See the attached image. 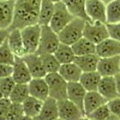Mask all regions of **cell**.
I'll return each instance as SVG.
<instances>
[{"label": "cell", "mask_w": 120, "mask_h": 120, "mask_svg": "<svg viewBox=\"0 0 120 120\" xmlns=\"http://www.w3.org/2000/svg\"><path fill=\"white\" fill-rule=\"evenodd\" d=\"M41 0H15L12 24L8 29L22 28L38 24Z\"/></svg>", "instance_id": "obj_1"}, {"label": "cell", "mask_w": 120, "mask_h": 120, "mask_svg": "<svg viewBox=\"0 0 120 120\" xmlns=\"http://www.w3.org/2000/svg\"><path fill=\"white\" fill-rule=\"evenodd\" d=\"M87 21L75 17L62 31L58 33L60 42L65 45H72L83 37V32Z\"/></svg>", "instance_id": "obj_2"}, {"label": "cell", "mask_w": 120, "mask_h": 120, "mask_svg": "<svg viewBox=\"0 0 120 120\" xmlns=\"http://www.w3.org/2000/svg\"><path fill=\"white\" fill-rule=\"evenodd\" d=\"M58 34L49 25L41 26L40 45L37 52L39 55L45 53H54L60 45Z\"/></svg>", "instance_id": "obj_3"}, {"label": "cell", "mask_w": 120, "mask_h": 120, "mask_svg": "<svg viewBox=\"0 0 120 120\" xmlns=\"http://www.w3.org/2000/svg\"><path fill=\"white\" fill-rule=\"evenodd\" d=\"M49 88V97L60 101L67 99L68 82L57 73L47 74L45 77Z\"/></svg>", "instance_id": "obj_4"}, {"label": "cell", "mask_w": 120, "mask_h": 120, "mask_svg": "<svg viewBox=\"0 0 120 120\" xmlns=\"http://www.w3.org/2000/svg\"><path fill=\"white\" fill-rule=\"evenodd\" d=\"M75 18V16L69 11L66 5L63 2L55 4V9L52 17L49 23L52 29L57 34L62 31L69 23Z\"/></svg>", "instance_id": "obj_5"}, {"label": "cell", "mask_w": 120, "mask_h": 120, "mask_svg": "<svg viewBox=\"0 0 120 120\" xmlns=\"http://www.w3.org/2000/svg\"><path fill=\"white\" fill-rule=\"evenodd\" d=\"M21 34L27 54L37 52L41 34V26L35 24L26 27L21 29Z\"/></svg>", "instance_id": "obj_6"}, {"label": "cell", "mask_w": 120, "mask_h": 120, "mask_svg": "<svg viewBox=\"0 0 120 120\" xmlns=\"http://www.w3.org/2000/svg\"><path fill=\"white\" fill-rule=\"evenodd\" d=\"M83 37L94 45L100 44L103 40L110 37L106 23L100 22H87L83 32Z\"/></svg>", "instance_id": "obj_7"}, {"label": "cell", "mask_w": 120, "mask_h": 120, "mask_svg": "<svg viewBox=\"0 0 120 120\" xmlns=\"http://www.w3.org/2000/svg\"><path fill=\"white\" fill-rule=\"evenodd\" d=\"M59 118L64 120H88L82 111L68 99L58 101Z\"/></svg>", "instance_id": "obj_8"}, {"label": "cell", "mask_w": 120, "mask_h": 120, "mask_svg": "<svg viewBox=\"0 0 120 120\" xmlns=\"http://www.w3.org/2000/svg\"><path fill=\"white\" fill-rule=\"evenodd\" d=\"M86 13L91 22L106 23V4L101 0H86Z\"/></svg>", "instance_id": "obj_9"}, {"label": "cell", "mask_w": 120, "mask_h": 120, "mask_svg": "<svg viewBox=\"0 0 120 120\" xmlns=\"http://www.w3.org/2000/svg\"><path fill=\"white\" fill-rule=\"evenodd\" d=\"M97 71L102 77L115 76L120 73V56L100 58Z\"/></svg>", "instance_id": "obj_10"}, {"label": "cell", "mask_w": 120, "mask_h": 120, "mask_svg": "<svg viewBox=\"0 0 120 120\" xmlns=\"http://www.w3.org/2000/svg\"><path fill=\"white\" fill-rule=\"evenodd\" d=\"M25 64L28 66L29 72L33 78H44L47 73L45 71V67L40 56L38 53H29L26 54L22 58Z\"/></svg>", "instance_id": "obj_11"}, {"label": "cell", "mask_w": 120, "mask_h": 120, "mask_svg": "<svg viewBox=\"0 0 120 120\" xmlns=\"http://www.w3.org/2000/svg\"><path fill=\"white\" fill-rule=\"evenodd\" d=\"M96 54L101 58H112L120 56V41L107 38L96 45Z\"/></svg>", "instance_id": "obj_12"}, {"label": "cell", "mask_w": 120, "mask_h": 120, "mask_svg": "<svg viewBox=\"0 0 120 120\" xmlns=\"http://www.w3.org/2000/svg\"><path fill=\"white\" fill-rule=\"evenodd\" d=\"M15 0H0V29L9 28L12 24Z\"/></svg>", "instance_id": "obj_13"}, {"label": "cell", "mask_w": 120, "mask_h": 120, "mask_svg": "<svg viewBox=\"0 0 120 120\" xmlns=\"http://www.w3.org/2000/svg\"><path fill=\"white\" fill-rule=\"evenodd\" d=\"M87 94V90L79 82H68L67 88V99L76 105L81 110L83 111L84 99Z\"/></svg>", "instance_id": "obj_14"}, {"label": "cell", "mask_w": 120, "mask_h": 120, "mask_svg": "<svg viewBox=\"0 0 120 120\" xmlns=\"http://www.w3.org/2000/svg\"><path fill=\"white\" fill-rule=\"evenodd\" d=\"M12 77L15 83H25V84H28V82L33 79L28 66L22 58L15 57V63L13 64Z\"/></svg>", "instance_id": "obj_15"}, {"label": "cell", "mask_w": 120, "mask_h": 120, "mask_svg": "<svg viewBox=\"0 0 120 120\" xmlns=\"http://www.w3.org/2000/svg\"><path fill=\"white\" fill-rule=\"evenodd\" d=\"M30 96L44 101L49 98V88L44 78H33L28 82Z\"/></svg>", "instance_id": "obj_16"}, {"label": "cell", "mask_w": 120, "mask_h": 120, "mask_svg": "<svg viewBox=\"0 0 120 120\" xmlns=\"http://www.w3.org/2000/svg\"><path fill=\"white\" fill-rule=\"evenodd\" d=\"M59 118L58 100L52 98H47L43 101L40 112L34 120H56Z\"/></svg>", "instance_id": "obj_17"}, {"label": "cell", "mask_w": 120, "mask_h": 120, "mask_svg": "<svg viewBox=\"0 0 120 120\" xmlns=\"http://www.w3.org/2000/svg\"><path fill=\"white\" fill-rule=\"evenodd\" d=\"M106 103H107V100L98 91L87 92V94L84 99V104H83L84 114L86 116H88L94 111L104 105Z\"/></svg>", "instance_id": "obj_18"}, {"label": "cell", "mask_w": 120, "mask_h": 120, "mask_svg": "<svg viewBox=\"0 0 120 120\" xmlns=\"http://www.w3.org/2000/svg\"><path fill=\"white\" fill-rule=\"evenodd\" d=\"M98 92L107 101L118 97L119 95L116 87L114 76H103L100 80Z\"/></svg>", "instance_id": "obj_19"}, {"label": "cell", "mask_w": 120, "mask_h": 120, "mask_svg": "<svg viewBox=\"0 0 120 120\" xmlns=\"http://www.w3.org/2000/svg\"><path fill=\"white\" fill-rule=\"evenodd\" d=\"M8 43L15 57L23 58L27 54L20 29H13L10 31Z\"/></svg>", "instance_id": "obj_20"}, {"label": "cell", "mask_w": 120, "mask_h": 120, "mask_svg": "<svg viewBox=\"0 0 120 120\" xmlns=\"http://www.w3.org/2000/svg\"><path fill=\"white\" fill-rule=\"evenodd\" d=\"M82 73V70L74 62L70 63V64H61L59 70H58V74L67 82H79Z\"/></svg>", "instance_id": "obj_21"}, {"label": "cell", "mask_w": 120, "mask_h": 120, "mask_svg": "<svg viewBox=\"0 0 120 120\" xmlns=\"http://www.w3.org/2000/svg\"><path fill=\"white\" fill-rule=\"evenodd\" d=\"M100 58L96 53L84 56H77V57H75L74 63L78 65V67L82 70V72L97 71V67Z\"/></svg>", "instance_id": "obj_22"}, {"label": "cell", "mask_w": 120, "mask_h": 120, "mask_svg": "<svg viewBox=\"0 0 120 120\" xmlns=\"http://www.w3.org/2000/svg\"><path fill=\"white\" fill-rule=\"evenodd\" d=\"M62 2L75 17L82 18L91 22L86 13V0H63Z\"/></svg>", "instance_id": "obj_23"}, {"label": "cell", "mask_w": 120, "mask_h": 120, "mask_svg": "<svg viewBox=\"0 0 120 120\" xmlns=\"http://www.w3.org/2000/svg\"><path fill=\"white\" fill-rule=\"evenodd\" d=\"M101 78L102 76L99 74L98 71L83 72L79 82L87 90V92L98 91V88H99Z\"/></svg>", "instance_id": "obj_24"}, {"label": "cell", "mask_w": 120, "mask_h": 120, "mask_svg": "<svg viewBox=\"0 0 120 120\" xmlns=\"http://www.w3.org/2000/svg\"><path fill=\"white\" fill-rule=\"evenodd\" d=\"M22 105L24 115L34 119L40 114L43 105V101L33 96H29Z\"/></svg>", "instance_id": "obj_25"}, {"label": "cell", "mask_w": 120, "mask_h": 120, "mask_svg": "<svg viewBox=\"0 0 120 120\" xmlns=\"http://www.w3.org/2000/svg\"><path fill=\"white\" fill-rule=\"evenodd\" d=\"M54 9L55 4L52 2V0H41L38 24L40 26L49 25L54 12Z\"/></svg>", "instance_id": "obj_26"}, {"label": "cell", "mask_w": 120, "mask_h": 120, "mask_svg": "<svg viewBox=\"0 0 120 120\" xmlns=\"http://www.w3.org/2000/svg\"><path fill=\"white\" fill-rule=\"evenodd\" d=\"M71 47H72V50L75 53V57L96 53V45H94V43H92L84 37L80 39L75 44H73Z\"/></svg>", "instance_id": "obj_27"}, {"label": "cell", "mask_w": 120, "mask_h": 120, "mask_svg": "<svg viewBox=\"0 0 120 120\" xmlns=\"http://www.w3.org/2000/svg\"><path fill=\"white\" fill-rule=\"evenodd\" d=\"M30 96L28 84L16 83L14 89L9 96L10 101L15 104H22Z\"/></svg>", "instance_id": "obj_28"}, {"label": "cell", "mask_w": 120, "mask_h": 120, "mask_svg": "<svg viewBox=\"0 0 120 120\" xmlns=\"http://www.w3.org/2000/svg\"><path fill=\"white\" fill-rule=\"evenodd\" d=\"M53 54L55 55V57L61 64L73 63L75 58V55L73 52L71 45H65L63 43H60L58 49L55 51V52Z\"/></svg>", "instance_id": "obj_29"}, {"label": "cell", "mask_w": 120, "mask_h": 120, "mask_svg": "<svg viewBox=\"0 0 120 120\" xmlns=\"http://www.w3.org/2000/svg\"><path fill=\"white\" fill-rule=\"evenodd\" d=\"M120 22V0H113L106 4V24Z\"/></svg>", "instance_id": "obj_30"}, {"label": "cell", "mask_w": 120, "mask_h": 120, "mask_svg": "<svg viewBox=\"0 0 120 120\" xmlns=\"http://www.w3.org/2000/svg\"><path fill=\"white\" fill-rule=\"evenodd\" d=\"M40 56L47 74L58 72L61 64L58 62V60L53 53H45V54H40Z\"/></svg>", "instance_id": "obj_31"}, {"label": "cell", "mask_w": 120, "mask_h": 120, "mask_svg": "<svg viewBox=\"0 0 120 120\" xmlns=\"http://www.w3.org/2000/svg\"><path fill=\"white\" fill-rule=\"evenodd\" d=\"M15 56L10 49L7 39L5 42L0 46V64L13 65L15 63Z\"/></svg>", "instance_id": "obj_32"}, {"label": "cell", "mask_w": 120, "mask_h": 120, "mask_svg": "<svg viewBox=\"0 0 120 120\" xmlns=\"http://www.w3.org/2000/svg\"><path fill=\"white\" fill-rule=\"evenodd\" d=\"M87 118L89 120H112L113 116L111 114L106 103L104 105L94 111L92 113H90L89 115L87 116Z\"/></svg>", "instance_id": "obj_33"}, {"label": "cell", "mask_w": 120, "mask_h": 120, "mask_svg": "<svg viewBox=\"0 0 120 120\" xmlns=\"http://www.w3.org/2000/svg\"><path fill=\"white\" fill-rule=\"evenodd\" d=\"M15 84L16 83L12 76L1 78L0 79V91L2 93L3 96L5 98H9L12 90L15 88Z\"/></svg>", "instance_id": "obj_34"}, {"label": "cell", "mask_w": 120, "mask_h": 120, "mask_svg": "<svg viewBox=\"0 0 120 120\" xmlns=\"http://www.w3.org/2000/svg\"><path fill=\"white\" fill-rule=\"evenodd\" d=\"M23 115H24V112H23L22 105L11 103V105L6 113V118L7 120H17Z\"/></svg>", "instance_id": "obj_35"}, {"label": "cell", "mask_w": 120, "mask_h": 120, "mask_svg": "<svg viewBox=\"0 0 120 120\" xmlns=\"http://www.w3.org/2000/svg\"><path fill=\"white\" fill-rule=\"evenodd\" d=\"M107 105L111 114L115 118H120V96L107 101Z\"/></svg>", "instance_id": "obj_36"}, {"label": "cell", "mask_w": 120, "mask_h": 120, "mask_svg": "<svg viewBox=\"0 0 120 120\" xmlns=\"http://www.w3.org/2000/svg\"><path fill=\"white\" fill-rule=\"evenodd\" d=\"M106 26L110 38L120 41V22L113 24H106Z\"/></svg>", "instance_id": "obj_37"}, {"label": "cell", "mask_w": 120, "mask_h": 120, "mask_svg": "<svg viewBox=\"0 0 120 120\" xmlns=\"http://www.w3.org/2000/svg\"><path fill=\"white\" fill-rule=\"evenodd\" d=\"M13 73V65L0 64V79L1 78L12 76Z\"/></svg>", "instance_id": "obj_38"}, {"label": "cell", "mask_w": 120, "mask_h": 120, "mask_svg": "<svg viewBox=\"0 0 120 120\" xmlns=\"http://www.w3.org/2000/svg\"><path fill=\"white\" fill-rule=\"evenodd\" d=\"M11 101L9 98L3 97L0 99V113H4L6 115L10 105H11Z\"/></svg>", "instance_id": "obj_39"}, {"label": "cell", "mask_w": 120, "mask_h": 120, "mask_svg": "<svg viewBox=\"0 0 120 120\" xmlns=\"http://www.w3.org/2000/svg\"><path fill=\"white\" fill-rule=\"evenodd\" d=\"M10 34V30L8 28L4 29H0V46L5 42V40H7Z\"/></svg>", "instance_id": "obj_40"}, {"label": "cell", "mask_w": 120, "mask_h": 120, "mask_svg": "<svg viewBox=\"0 0 120 120\" xmlns=\"http://www.w3.org/2000/svg\"><path fill=\"white\" fill-rule=\"evenodd\" d=\"M114 78H115L116 87H117V90H118V95L120 96V73L117 74V75L114 76Z\"/></svg>", "instance_id": "obj_41"}, {"label": "cell", "mask_w": 120, "mask_h": 120, "mask_svg": "<svg viewBox=\"0 0 120 120\" xmlns=\"http://www.w3.org/2000/svg\"><path fill=\"white\" fill-rule=\"evenodd\" d=\"M17 120H34L33 118H29V117H28V116H26V115H23L22 116L21 118H19Z\"/></svg>", "instance_id": "obj_42"}, {"label": "cell", "mask_w": 120, "mask_h": 120, "mask_svg": "<svg viewBox=\"0 0 120 120\" xmlns=\"http://www.w3.org/2000/svg\"><path fill=\"white\" fill-rule=\"evenodd\" d=\"M0 120H7L6 115L4 114V113H0Z\"/></svg>", "instance_id": "obj_43"}, {"label": "cell", "mask_w": 120, "mask_h": 120, "mask_svg": "<svg viewBox=\"0 0 120 120\" xmlns=\"http://www.w3.org/2000/svg\"><path fill=\"white\" fill-rule=\"evenodd\" d=\"M104 4H108L109 3H111V2H112L113 0H101Z\"/></svg>", "instance_id": "obj_44"}, {"label": "cell", "mask_w": 120, "mask_h": 120, "mask_svg": "<svg viewBox=\"0 0 120 120\" xmlns=\"http://www.w3.org/2000/svg\"><path fill=\"white\" fill-rule=\"evenodd\" d=\"M63 0H52V2L54 4H57V3H59V2H62Z\"/></svg>", "instance_id": "obj_45"}, {"label": "cell", "mask_w": 120, "mask_h": 120, "mask_svg": "<svg viewBox=\"0 0 120 120\" xmlns=\"http://www.w3.org/2000/svg\"><path fill=\"white\" fill-rule=\"evenodd\" d=\"M112 120H120V118H115V117H113V118H112Z\"/></svg>", "instance_id": "obj_46"}, {"label": "cell", "mask_w": 120, "mask_h": 120, "mask_svg": "<svg viewBox=\"0 0 120 120\" xmlns=\"http://www.w3.org/2000/svg\"><path fill=\"white\" fill-rule=\"evenodd\" d=\"M3 97H4V96H3L2 93H1V91H0V99H1V98H3Z\"/></svg>", "instance_id": "obj_47"}, {"label": "cell", "mask_w": 120, "mask_h": 120, "mask_svg": "<svg viewBox=\"0 0 120 120\" xmlns=\"http://www.w3.org/2000/svg\"><path fill=\"white\" fill-rule=\"evenodd\" d=\"M56 120H64V119H62V118H58V119H56Z\"/></svg>", "instance_id": "obj_48"}, {"label": "cell", "mask_w": 120, "mask_h": 120, "mask_svg": "<svg viewBox=\"0 0 120 120\" xmlns=\"http://www.w3.org/2000/svg\"><path fill=\"white\" fill-rule=\"evenodd\" d=\"M88 120H89V119H88Z\"/></svg>", "instance_id": "obj_49"}]
</instances>
